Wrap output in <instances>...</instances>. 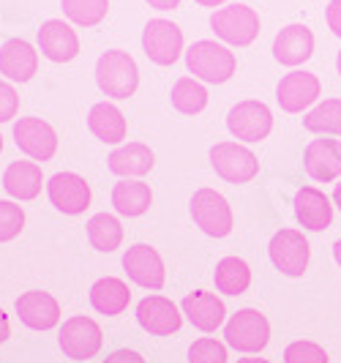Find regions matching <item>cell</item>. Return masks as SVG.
<instances>
[{
  "label": "cell",
  "mask_w": 341,
  "mask_h": 363,
  "mask_svg": "<svg viewBox=\"0 0 341 363\" xmlns=\"http://www.w3.org/2000/svg\"><path fill=\"white\" fill-rule=\"evenodd\" d=\"M186 66H189V72L194 74L199 82L224 85L237 72V57H235L230 47L202 38V41H194L186 50Z\"/></svg>",
  "instance_id": "cell-1"
},
{
  "label": "cell",
  "mask_w": 341,
  "mask_h": 363,
  "mask_svg": "<svg viewBox=\"0 0 341 363\" xmlns=\"http://www.w3.org/2000/svg\"><path fill=\"white\" fill-rule=\"evenodd\" d=\"M96 85L107 99H128L137 93L140 69L137 60L123 50H107L96 60Z\"/></svg>",
  "instance_id": "cell-2"
},
{
  "label": "cell",
  "mask_w": 341,
  "mask_h": 363,
  "mask_svg": "<svg viewBox=\"0 0 341 363\" xmlns=\"http://www.w3.org/2000/svg\"><path fill=\"white\" fill-rule=\"evenodd\" d=\"M211 28L224 44L249 47L259 36L262 22H259L257 9L246 6V3H230V6H221L211 14Z\"/></svg>",
  "instance_id": "cell-3"
},
{
  "label": "cell",
  "mask_w": 341,
  "mask_h": 363,
  "mask_svg": "<svg viewBox=\"0 0 341 363\" xmlns=\"http://www.w3.org/2000/svg\"><path fill=\"white\" fill-rule=\"evenodd\" d=\"M224 342L237 352H262L270 342V323L262 311L257 309H240L224 325Z\"/></svg>",
  "instance_id": "cell-4"
},
{
  "label": "cell",
  "mask_w": 341,
  "mask_h": 363,
  "mask_svg": "<svg viewBox=\"0 0 341 363\" xmlns=\"http://www.w3.org/2000/svg\"><path fill=\"white\" fill-rule=\"evenodd\" d=\"M189 213L205 235L227 238L233 233V208L224 200V194H218L216 189H197L189 202Z\"/></svg>",
  "instance_id": "cell-5"
},
{
  "label": "cell",
  "mask_w": 341,
  "mask_h": 363,
  "mask_svg": "<svg viewBox=\"0 0 341 363\" xmlns=\"http://www.w3.org/2000/svg\"><path fill=\"white\" fill-rule=\"evenodd\" d=\"M268 257L279 273H284L289 279H301L308 268V259H311V246L301 230L284 227L270 238Z\"/></svg>",
  "instance_id": "cell-6"
},
{
  "label": "cell",
  "mask_w": 341,
  "mask_h": 363,
  "mask_svg": "<svg viewBox=\"0 0 341 363\" xmlns=\"http://www.w3.org/2000/svg\"><path fill=\"white\" fill-rule=\"evenodd\" d=\"M227 128L237 143H262L273 131V112L265 101L246 99L227 112Z\"/></svg>",
  "instance_id": "cell-7"
},
{
  "label": "cell",
  "mask_w": 341,
  "mask_h": 363,
  "mask_svg": "<svg viewBox=\"0 0 341 363\" xmlns=\"http://www.w3.org/2000/svg\"><path fill=\"white\" fill-rule=\"evenodd\" d=\"M211 167L227 183H249L259 175V159L240 143H216L211 147Z\"/></svg>",
  "instance_id": "cell-8"
},
{
  "label": "cell",
  "mask_w": 341,
  "mask_h": 363,
  "mask_svg": "<svg viewBox=\"0 0 341 363\" xmlns=\"http://www.w3.org/2000/svg\"><path fill=\"white\" fill-rule=\"evenodd\" d=\"M320 96H323V82H320L317 74L311 72H298L295 69V72L284 74L281 82L276 85V101L289 115H298L308 107H317Z\"/></svg>",
  "instance_id": "cell-9"
},
{
  "label": "cell",
  "mask_w": 341,
  "mask_h": 363,
  "mask_svg": "<svg viewBox=\"0 0 341 363\" xmlns=\"http://www.w3.org/2000/svg\"><path fill=\"white\" fill-rule=\"evenodd\" d=\"M142 50L156 66H172L183 55V30L169 19H150L142 30Z\"/></svg>",
  "instance_id": "cell-10"
},
{
  "label": "cell",
  "mask_w": 341,
  "mask_h": 363,
  "mask_svg": "<svg viewBox=\"0 0 341 363\" xmlns=\"http://www.w3.org/2000/svg\"><path fill=\"white\" fill-rule=\"evenodd\" d=\"M60 350L66 358L72 361H88V358H96L99 350H101V328L96 320L90 317H69L63 328H60Z\"/></svg>",
  "instance_id": "cell-11"
},
{
  "label": "cell",
  "mask_w": 341,
  "mask_h": 363,
  "mask_svg": "<svg viewBox=\"0 0 341 363\" xmlns=\"http://www.w3.org/2000/svg\"><path fill=\"white\" fill-rule=\"evenodd\" d=\"M123 271L134 284H140L145 290H162L164 279H167L162 255L147 243L128 246L123 255Z\"/></svg>",
  "instance_id": "cell-12"
},
{
  "label": "cell",
  "mask_w": 341,
  "mask_h": 363,
  "mask_svg": "<svg viewBox=\"0 0 341 363\" xmlns=\"http://www.w3.org/2000/svg\"><path fill=\"white\" fill-rule=\"evenodd\" d=\"M50 202L66 216H79L90 208V183L77 172H57L47 181Z\"/></svg>",
  "instance_id": "cell-13"
},
{
  "label": "cell",
  "mask_w": 341,
  "mask_h": 363,
  "mask_svg": "<svg viewBox=\"0 0 341 363\" xmlns=\"http://www.w3.org/2000/svg\"><path fill=\"white\" fill-rule=\"evenodd\" d=\"M14 143L33 162H50L57 150V134L41 118H19L14 123Z\"/></svg>",
  "instance_id": "cell-14"
},
{
  "label": "cell",
  "mask_w": 341,
  "mask_h": 363,
  "mask_svg": "<svg viewBox=\"0 0 341 363\" xmlns=\"http://www.w3.org/2000/svg\"><path fill=\"white\" fill-rule=\"evenodd\" d=\"M183 309L164 295H147L137 303V323L150 336H172L183 325Z\"/></svg>",
  "instance_id": "cell-15"
},
{
  "label": "cell",
  "mask_w": 341,
  "mask_h": 363,
  "mask_svg": "<svg viewBox=\"0 0 341 363\" xmlns=\"http://www.w3.org/2000/svg\"><path fill=\"white\" fill-rule=\"evenodd\" d=\"M292 208H295V218H298V224L303 230L323 233V230H328L333 224V208L336 205L317 186H301L295 191Z\"/></svg>",
  "instance_id": "cell-16"
},
{
  "label": "cell",
  "mask_w": 341,
  "mask_h": 363,
  "mask_svg": "<svg viewBox=\"0 0 341 363\" xmlns=\"http://www.w3.org/2000/svg\"><path fill=\"white\" fill-rule=\"evenodd\" d=\"M180 309L186 314V320L197 328V330H202V333H213L221 325H227V306H224V301L216 292H208V290L189 292L183 298Z\"/></svg>",
  "instance_id": "cell-17"
},
{
  "label": "cell",
  "mask_w": 341,
  "mask_h": 363,
  "mask_svg": "<svg viewBox=\"0 0 341 363\" xmlns=\"http://www.w3.org/2000/svg\"><path fill=\"white\" fill-rule=\"evenodd\" d=\"M303 169L311 181L333 183L341 178V140H311L303 150Z\"/></svg>",
  "instance_id": "cell-18"
},
{
  "label": "cell",
  "mask_w": 341,
  "mask_h": 363,
  "mask_svg": "<svg viewBox=\"0 0 341 363\" xmlns=\"http://www.w3.org/2000/svg\"><path fill=\"white\" fill-rule=\"evenodd\" d=\"M38 50L52 63H69L79 55V36L69 22L47 19L38 28Z\"/></svg>",
  "instance_id": "cell-19"
},
{
  "label": "cell",
  "mask_w": 341,
  "mask_h": 363,
  "mask_svg": "<svg viewBox=\"0 0 341 363\" xmlns=\"http://www.w3.org/2000/svg\"><path fill=\"white\" fill-rule=\"evenodd\" d=\"M314 47H317L314 33L306 25L295 22V25H287V28L279 30V36L273 41V57L281 66L295 69V66H303L306 60L314 55Z\"/></svg>",
  "instance_id": "cell-20"
},
{
  "label": "cell",
  "mask_w": 341,
  "mask_h": 363,
  "mask_svg": "<svg viewBox=\"0 0 341 363\" xmlns=\"http://www.w3.org/2000/svg\"><path fill=\"white\" fill-rule=\"evenodd\" d=\"M14 306H17L19 320L33 330H50L60 323V303L44 290L22 292Z\"/></svg>",
  "instance_id": "cell-21"
},
{
  "label": "cell",
  "mask_w": 341,
  "mask_h": 363,
  "mask_svg": "<svg viewBox=\"0 0 341 363\" xmlns=\"http://www.w3.org/2000/svg\"><path fill=\"white\" fill-rule=\"evenodd\" d=\"M38 72V52L25 38H9L0 47V74L14 82H30Z\"/></svg>",
  "instance_id": "cell-22"
},
{
  "label": "cell",
  "mask_w": 341,
  "mask_h": 363,
  "mask_svg": "<svg viewBox=\"0 0 341 363\" xmlns=\"http://www.w3.org/2000/svg\"><path fill=\"white\" fill-rule=\"evenodd\" d=\"M3 189L11 200H36L44 189V172L38 162H11L3 172Z\"/></svg>",
  "instance_id": "cell-23"
},
{
  "label": "cell",
  "mask_w": 341,
  "mask_h": 363,
  "mask_svg": "<svg viewBox=\"0 0 341 363\" xmlns=\"http://www.w3.org/2000/svg\"><path fill=\"white\" fill-rule=\"evenodd\" d=\"M156 164L153 150L145 145V143H126V145L115 147L109 153L107 167L109 172L121 175V178H145Z\"/></svg>",
  "instance_id": "cell-24"
},
{
  "label": "cell",
  "mask_w": 341,
  "mask_h": 363,
  "mask_svg": "<svg viewBox=\"0 0 341 363\" xmlns=\"http://www.w3.org/2000/svg\"><path fill=\"white\" fill-rule=\"evenodd\" d=\"M88 128L93 131V137L101 140L104 145H121L128 134L123 112L115 104H109V101H99V104L90 107Z\"/></svg>",
  "instance_id": "cell-25"
},
{
  "label": "cell",
  "mask_w": 341,
  "mask_h": 363,
  "mask_svg": "<svg viewBox=\"0 0 341 363\" xmlns=\"http://www.w3.org/2000/svg\"><path fill=\"white\" fill-rule=\"evenodd\" d=\"M128 303H131V292H128L126 281L118 276H104L90 287V306L99 314H107V317L123 314Z\"/></svg>",
  "instance_id": "cell-26"
},
{
  "label": "cell",
  "mask_w": 341,
  "mask_h": 363,
  "mask_svg": "<svg viewBox=\"0 0 341 363\" xmlns=\"http://www.w3.org/2000/svg\"><path fill=\"white\" fill-rule=\"evenodd\" d=\"M153 205V191L142 181H121L112 189V208L121 216H142L145 211Z\"/></svg>",
  "instance_id": "cell-27"
},
{
  "label": "cell",
  "mask_w": 341,
  "mask_h": 363,
  "mask_svg": "<svg viewBox=\"0 0 341 363\" xmlns=\"http://www.w3.org/2000/svg\"><path fill=\"white\" fill-rule=\"evenodd\" d=\"M216 290L224 295H243L252 287V268L243 257H224L216 262Z\"/></svg>",
  "instance_id": "cell-28"
},
{
  "label": "cell",
  "mask_w": 341,
  "mask_h": 363,
  "mask_svg": "<svg viewBox=\"0 0 341 363\" xmlns=\"http://www.w3.org/2000/svg\"><path fill=\"white\" fill-rule=\"evenodd\" d=\"M85 227H88L90 246L96 252L109 255V252L121 249V243H123V227H121V221L112 216V213H96Z\"/></svg>",
  "instance_id": "cell-29"
},
{
  "label": "cell",
  "mask_w": 341,
  "mask_h": 363,
  "mask_svg": "<svg viewBox=\"0 0 341 363\" xmlns=\"http://www.w3.org/2000/svg\"><path fill=\"white\" fill-rule=\"evenodd\" d=\"M172 107L180 115H199L208 107V91L197 77H180L172 85Z\"/></svg>",
  "instance_id": "cell-30"
},
{
  "label": "cell",
  "mask_w": 341,
  "mask_h": 363,
  "mask_svg": "<svg viewBox=\"0 0 341 363\" xmlns=\"http://www.w3.org/2000/svg\"><path fill=\"white\" fill-rule=\"evenodd\" d=\"M303 126L314 134L341 137V99H325L317 107H311L303 118Z\"/></svg>",
  "instance_id": "cell-31"
},
{
  "label": "cell",
  "mask_w": 341,
  "mask_h": 363,
  "mask_svg": "<svg viewBox=\"0 0 341 363\" xmlns=\"http://www.w3.org/2000/svg\"><path fill=\"white\" fill-rule=\"evenodd\" d=\"M60 9L74 25L93 28V25H99L101 19L107 17L109 0H60Z\"/></svg>",
  "instance_id": "cell-32"
},
{
  "label": "cell",
  "mask_w": 341,
  "mask_h": 363,
  "mask_svg": "<svg viewBox=\"0 0 341 363\" xmlns=\"http://www.w3.org/2000/svg\"><path fill=\"white\" fill-rule=\"evenodd\" d=\"M25 230V211L14 200H0V243L14 240Z\"/></svg>",
  "instance_id": "cell-33"
},
{
  "label": "cell",
  "mask_w": 341,
  "mask_h": 363,
  "mask_svg": "<svg viewBox=\"0 0 341 363\" xmlns=\"http://www.w3.org/2000/svg\"><path fill=\"white\" fill-rule=\"evenodd\" d=\"M284 363H330V355L323 345L298 339L284 350Z\"/></svg>",
  "instance_id": "cell-34"
},
{
  "label": "cell",
  "mask_w": 341,
  "mask_h": 363,
  "mask_svg": "<svg viewBox=\"0 0 341 363\" xmlns=\"http://www.w3.org/2000/svg\"><path fill=\"white\" fill-rule=\"evenodd\" d=\"M227 345H221L218 339L202 336L194 345L189 347V363H227Z\"/></svg>",
  "instance_id": "cell-35"
},
{
  "label": "cell",
  "mask_w": 341,
  "mask_h": 363,
  "mask_svg": "<svg viewBox=\"0 0 341 363\" xmlns=\"http://www.w3.org/2000/svg\"><path fill=\"white\" fill-rule=\"evenodd\" d=\"M19 112V96L17 91L9 85V82H3L0 79V123H9V121H14Z\"/></svg>",
  "instance_id": "cell-36"
},
{
  "label": "cell",
  "mask_w": 341,
  "mask_h": 363,
  "mask_svg": "<svg viewBox=\"0 0 341 363\" xmlns=\"http://www.w3.org/2000/svg\"><path fill=\"white\" fill-rule=\"evenodd\" d=\"M325 19H328V28L333 30V36L341 38V0H330V3H328Z\"/></svg>",
  "instance_id": "cell-37"
},
{
  "label": "cell",
  "mask_w": 341,
  "mask_h": 363,
  "mask_svg": "<svg viewBox=\"0 0 341 363\" xmlns=\"http://www.w3.org/2000/svg\"><path fill=\"white\" fill-rule=\"evenodd\" d=\"M104 363H145V358L134 350H115L112 355L104 358Z\"/></svg>",
  "instance_id": "cell-38"
},
{
  "label": "cell",
  "mask_w": 341,
  "mask_h": 363,
  "mask_svg": "<svg viewBox=\"0 0 341 363\" xmlns=\"http://www.w3.org/2000/svg\"><path fill=\"white\" fill-rule=\"evenodd\" d=\"M150 9H156V11H172V9H178L180 0H145Z\"/></svg>",
  "instance_id": "cell-39"
},
{
  "label": "cell",
  "mask_w": 341,
  "mask_h": 363,
  "mask_svg": "<svg viewBox=\"0 0 341 363\" xmlns=\"http://www.w3.org/2000/svg\"><path fill=\"white\" fill-rule=\"evenodd\" d=\"M9 336H11V325H9V314H6V311L0 309V345H3V342H6Z\"/></svg>",
  "instance_id": "cell-40"
},
{
  "label": "cell",
  "mask_w": 341,
  "mask_h": 363,
  "mask_svg": "<svg viewBox=\"0 0 341 363\" xmlns=\"http://www.w3.org/2000/svg\"><path fill=\"white\" fill-rule=\"evenodd\" d=\"M194 3H199V6H205V9H221L227 0H194Z\"/></svg>",
  "instance_id": "cell-41"
},
{
  "label": "cell",
  "mask_w": 341,
  "mask_h": 363,
  "mask_svg": "<svg viewBox=\"0 0 341 363\" xmlns=\"http://www.w3.org/2000/svg\"><path fill=\"white\" fill-rule=\"evenodd\" d=\"M333 259H336V265L341 268V238L333 243Z\"/></svg>",
  "instance_id": "cell-42"
},
{
  "label": "cell",
  "mask_w": 341,
  "mask_h": 363,
  "mask_svg": "<svg viewBox=\"0 0 341 363\" xmlns=\"http://www.w3.org/2000/svg\"><path fill=\"white\" fill-rule=\"evenodd\" d=\"M333 205L341 211V183H336V191H333Z\"/></svg>",
  "instance_id": "cell-43"
},
{
  "label": "cell",
  "mask_w": 341,
  "mask_h": 363,
  "mask_svg": "<svg viewBox=\"0 0 341 363\" xmlns=\"http://www.w3.org/2000/svg\"><path fill=\"white\" fill-rule=\"evenodd\" d=\"M237 363H270L265 358H237Z\"/></svg>",
  "instance_id": "cell-44"
},
{
  "label": "cell",
  "mask_w": 341,
  "mask_h": 363,
  "mask_svg": "<svg viewBox=\"0 0 341 363\" xmlns=\"http://www.w3.org/2000/svg\"><path fill=\"white\" fill-rule=\"evenodd\" d=\"M336 69H339V74H341V52H339V57H336Z\"/></svg>",
  "instance_id": "cell-45"
},
{
  "label": "cell",
  "mask_w": 341,
  "mask_h": 363,
  "mask_svg": "<svg viewBox=\"0 0 341 363\" xmlns=\"http://www.w3.org/2000/svg\"><path fill=\"white\" fill-rule=\"evenodd\" d=\"M0 150H3V134H0Z\"/></svg>",
  "instance_id": "cell-46"
}]
</instances>
